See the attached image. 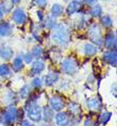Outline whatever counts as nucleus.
Masks as SVG:
<instances>
[{
	"label": "nucleus",
	"mask_w": 117,
	"mask_h": 126,
	"mask_svg": "<svg viewBox=\"0 0 117 126\" xmlns=\"http://www.w3.org/2000/svg\"><path fill=\"white\" fill-rule=\"evenodd\" d=\"M32 93V87L29 84H24L19 90V97L23 100H27L31 96Z\"/></svg>",
	"instance_id": "25"
},
{
	"label": "nucleus",
	"mask_w": 117,
	"mask_h": 126,
	"mask_svg": "<svg viewBox=\"0 0 117 126\" xmlns=\"http://www.w3.org/2000/svg\"><path fill=\"white\" fill-rule=\"evenodd\" d=\"M83 54L86 57H94L98 54L99 52V47H97L96 45L92 44L91 41L90 43H85L83 45V49H82Z\"/></svg>",
	"instance_id": "17"
},
{
	"label": "nucleus",
	"mask_w": 117,
	"mask_h": 126,
	"mask_svg": "<svg viewBox=\"0 0 117 126\" xmlns=\"http://www.w3.org/2000/svg\"><path fill=\"white\" fill-rule=\"evenodd\" d=\"M86 108L90 110H94V111H100L103 109V102L100 95L98 96H92L90 99L86 100L85 102Z\"/></svg>",
	"instance_id": "9"
},
{
	"label": "nucleus",
	"mask_w": 117,
	"mask_h": 126,
	"mask_svg": "<svg viewBox=\"0 0 117 126\" xmlns=\"http://www.w3.org/2000/svg\"><path fill=\"white\" fill-rule=\"evenodd\" d=\"M35 15H36V18H37V22H42L44 20L46 14L44 12V10H41V9H36L35 11Z\"/></svg>",
	"instance_id": "35"
},
{
	"label": "nucleus",
	"mask_w": 117,
	"mask_h": 126,
	"mask_svg": "<svg viewBox=\"0 0 117 126\" xmlns=\"http://www.w3.org/2000/svg\"><path fill=\"white\" fill-rule=\"evenodd\" d=\"M65 14V6L59 2L53 3L50 8V16H52L53 18L58 19L60 17H62Z\"/></svg>",
	"instance_id": "19"
},
{
	"label": "nucleus",
	"mask_w": 117,
	"mask_h": 126,
	"mask_svg": "<svg viewBox=\"0 0 117 126\" xmlns=\"http://www.w3.org/2000/svg\"><path fill=\"white\" fill-rule=\"evenodd\" d=\"M31 3L36 9H41V10H45L48 6V0H32Z\"/></svg>",
	"instance_id": "32"
},
{
	"label": "nucleus",
	"mask_w": 117,
	"mask_h": 126,
	"mask_svg": "<svg viewBox=\"0 0 117 126\" xmlns=\"http://www.w3.org/2000/svg\"><path fill=\"white\" fill-rule=\"evenodd\" d=\"M21 56H23V59L24 65H31V64H32V62L34 61V57L32 56L31 52H24V53L21 54Z\"/></svg>",
	"instance_id": "33"
},
{
	"label": "nucleus",
	"mask_w": 117,
	"mask_h": 126,
	"mask_svg": "<svg viewBox=\"0 0 117 126\" xmlns=\"http://www.w3.org/2000/svg\"><path fill=\"white\" fill-rule=\"evenodd\" d=\"M50 38L56 47L66 49L71 41V30L66 23L58 22L54 29L51 30Z\"/></svg>",
	"instance_id": "1"
},
{
	"label": "nucleus",
	"mask_w": 117,
	"mask_h": 126,
	"mask_svg": "<svg viewBox=\"0 0 117 126\" xmlns=\"http://www.w3.org/2000/svg\"><path fill=\"white\" fill-rule=\"evenodd\" d=\"M34 124L32 123L30 120H28V119H23V120H21L20 122V126H33Z\"/></svg>",
	"instance_id": "37"
},
{
	"label": "nucleus",
	"mask_w": 117,
	"mask_h": 126,
	"mask_svg": "<svg viewBox=\"0 0 117 126\" xmlns=\"http://www.w3.org/2000/svg\"><path fill=\"white\" fill-rule=\"evenodd\" d=\"M31 87L36 90H40L44 87V84H43V79L41 78H37V76H34L33 79L31 80Z\"/></svg>",
	"instance_id": "31"
},
{
	"label": "nucleus",
	"mask_w": 117,
	"mask_h": 126,
	"mask_svg": "<svg viewBox=\"0 0 117 126\" xmlns=\"http://www.w3.org/2000/svg\"><path fill=\"white\" fill-rule=\"evenodd\" d=\"M12 68L8 64H0V78L8 79L12 75Z\"/></svg>",
	"instance_id": "27"
},
{
	"label": "nucleus",
	"mask_w": 117,
	"mask_h": 126,
	"mask_svg": "<svg viewBox=\"0 0 117 126\" xmlns=\"http://www.w3.org/2000/svg\"><path fill=\"white\" fill-rule=\"evenodd\" d=\"M112 117H113V113L111 112V111H103V112L100 113V115H99V121L98 122L102 125H106L110 121H111Z\"/></svg>",
	"instance_id": "29"
},
{
	"label": "nucleus",
	"mask_w": 117,
	"mask_h": 126,
	"mask_svg": "<svg viewBox=\"0 0 117 126\" xmlns=\"http://www.w3.org/2000/svg\"><path fill=\"white\" fill-rule=\"evenodd\" d=\"M53 118H54V111L51 109L49 105H45L42 107V121L45 123H50L53 122Z\"/></svg>",
	"instance_id": "20"
},
{
	"label": "nucleus",
	"mask_w": 117,
	"mask_h": 126,
	"mask_svg": "<svg viewBox=\"0 0 117 126\" xmlns=\"http://www.w3.org/2000/svg\"><path fill=\"white\" fill-rule=\"evenodd\" d=\"M19 97L16 95V93L15 92H13V91H9L8 93L5 94V97H4V102L8 104V105H11V104H13V105H15V103L18 101Z\"/></svg>",
	"instance_id": "30"
},
{
	"label": "nucleus",
	"mask_w": 117,
	"mask_h": 126,
	"mask_svg": "<svg viewBox=\"0 0 117 126\" xmlns=\"http://www.w3.org/2000/svg\"><path fill=\"white\" fill-rule=\"evenodd\" d=\"M65 13L67 16L71 17L76 14H85L87 10H85L82 0H70L67 2V6L65 8Z\"/></svg>",
	"instance_id": "5"
},
{
	"label": "nucleus",
	"mask_w": 117,
	"mask_h": 126,
	"mask_svg": "<svg viewBox=\"0 0 117 126\" xmlns=\"http://www.w3.org/2000/svg\"><path fill=\"white\" fill-rule=\"evenodd\" d=\"M13 24L9 20L2 19L0 21V38H5L10 37L13 34Z\"/></svg>",
	"instance_id": "12"
},
{
	"label": "nucleus",
	"mask_w": 117,
	"mask_h": 126,
	"mask_svg": "<svg viewBox=\"0 0 117 126\" xmlns=\"http://www.w3.org/2000/svg\"><path fill=\"white\" fill-rule=\"evenodd\" d=\"M11 20L13 21V23H15L16 26H24L28 22V15L27 12L24 11L23 8L21 6H15L13 9L12 13H11Z\"/></svg>",
	"instance_id": "6"
},
{
	"label": "nucleus",
	"mask_w": 117,
	"mask_h": 126,
	"mask_svg": "<svg viewBox=\"0 0 117 126\" xmlns=\"http://www.w3.org/2000/svg\"><path fill=\"white\" fill-rule=\"evenodd\" d=\"M67 109H68V113H71L70 115H80L81 113V106L76 102H70L67 106Z\"/></svg>",
	"instance_id": "26"
},
{
	"label": "nucleus",
	"mask_w": 117,
	"mask_h": 126,
	"mask_svg": "<svg viewBox=\"0 0 117 126\" xmlns=\"http://www.w3.org/2000/svg\"><path fill=\"white\" fill-rule=\"evenodd\" d=\"M111 92H112L113 95H114V97L117 96V94H116V83H114L112 85V87H111Z\"/></svg>",
	"instance_id": "38"
},
{
	"label": "nucleus",
	"mask_w": 117,
	"mask_h": 126,
	"mask_svg": "<svg viewBox=\"0 0 117 126\" xmlns=\"http://www.w3.org/2000/svg\"><path fill=\"white\" fill-rule=\"evenodd\" d=\"M3 17H4V14H3L2 10H1V6H0V21L3 19Z\"/></svg>",
	"instance_id": "40"
},
{
	"label": "nucleus",
	"mask_w": 117,
	"mask_h": 126,
	"mask_svg": "<svg viewBox=\"0 0 117 126\" xmlns=\"http://www.w3.org/2000/svg\"><path fill=\"white\" fill-rule=\"evenodd\" d=\"M0 6H1V10H2V12L4 15L11 14L13 11V9L15 8L9 0H1V1H0Z\"/></svg>",
	"instance_id": "28"
},
{
	"label": "nucleus",
	"mask_w": 117,
	"mask_h": 126,
	"mask_svg": "<svg viewBox=\"0 0 117 126\" xmlns=\"http://www.w3.org/2000/svg\"><path fill=\"white\" fill-rule=\"evenodd\" d=\"M42 24V28L45 30H48V31H51L55 28V26L58 24V21H56L55 18H53L52 16H45L44 20L41 22Z\"/></svg>",
	"instance_id": "23"
},
{
	"label": "nucleus",
	"mask_w": 117,
	"mask_h": 126,
	"mask_svg": "<svg viewBox=\"0 0 117 126\" xmlns=\"http://www.w3.org/2000/svg\"><path fill=\"white\" fill-rule=\"evenodd\" d=\"M11 68H12V71L13 72H16V73H19V72H21L23 70V68H24V63H23V56H21L20 54L17 55V56H15V57H13Z\"/></svg>",
	"instance_id": "21"
},
{
	"label": "nucleus",
	"mask_w": 117,
	"mask_h": 126,
	"mask_svg": "<svg viewBox=\"0 0 117 126\" xmlns=\"http://www.w3.org/2000/svg\"><path fill=\"white\" fill-rule=\"evenodd\" d=\"M100 26L102 29H105V30H112L113 29V26H114V20H113L112 16L109 15V14H103L100 18Z\"/></svg>",
	"instance_id": "22"
},
{
	"label": "nucleus",
	"mask_w": 117,
	"mask_h": 126,
	"mask_svg": "<svg viewBox=\"0 0 117 126\" xmlns=\"http://www.w3.org/2000/svg\"><path fill=\"white\" fill-rule=\"evenodd\" d=\"M82 2L85 8H90V6L94 5L95 3H97V0H82Z\"/></svg>",
	"instance_id": "36"
},
{
	"label": "nucleus",
	"mask_w": 117,
	"mask_h": 126,
	"mask_svg": "<svg viewBox=\"0 0 117 126\" xmlns=\"http://www.w3.org/2000/svg\"><path fill=\"white\" fill-rule=\"evenodd\" d=\"M87 38L90 39L92 44L96 45L97 47H102L103 43V33H102V28L99 23L93 22L87 26Z\"/></svg>",
	"instance_id": "2"
},
{
	"label": "nucleus",
	"mask_w": 117,
	"mask_h": 126,
	"mask_svg": "<svg viewBox=\"0 0 117 126\" xmlns=\"http://www.w3.org/2000/svg\"><path fill=\"white\" fill-rule=\"evenodd\" d=\"M87 14L91 16V18H100V17L104 14V11H103V6H102L100 3H95L94 5H92L88 8L87 10Z\"/></svg>",
	"instance_id": "16"
},
{
	"label": "nucleus",
	"mask_w": 117,
	"mask_h": 126,
	"mask_svg": "<svg viewBox=\"0 0 117 126\" xmlns=\"http://www.w3.org/2000/svg\"><path fill=\"white\" fill-rule=\"evenodd\" d=\"M9 1L12 3L14 6H18L20 3H21V1H23V0H9Z\"/></svg>",
	"instance_id": "39"
},
{
	"label": "nucleus",
	"mask_w": 117,
	"mask_h": 126,
	"mask_svg": "<svg viewBox=\"0 0 117 126\" xmlns=\"http://www.w3.org/2000/svg\"><path fill=\"white\" fill-rule=\"evenodd\" d=\"M33 126H37V125H33Z\"/></svg>",
	"instance_id": "45"
},
{
	"label": "nucleus",
	"mask_w": 117,
	"mask_h": 126,
	"mask_svg": "<svg viewBox=\"0 0 117 126\" xmlns=\"http://www.w3.org/2000/svg\"><path fill=\"white\" fill-rule=\"evenodd\" d=\"M90 15H88L87 13L85 14H79V17L76 19V21H74V26H76V29L77 30H83L85 28H87L88 26V20H90Z\"/></svg>",
	"instance_id": "18"
},
{
	"label": "nucleus",
	"mask_w": 117,
	"mask_h": 126,
	"mask_svg": "<svg viewBox=\"0 0 117 126\" xmlns=\"http://www.w3.org/2000/svg\"><path fill=\"white\" fill-rule=\"evenodd\" d=\"M102 1H109V0H102Z\"/></svg>",
	"instance_id": "44"
},
{
	"label": "nucleus",
	"mask_w": 117,
	"mask_h": 126,
	"mask_svg": "<svg viewBox=\"0 0 117 126\" xmlns=\"http://www.w3.org/2000/svg\"><path fill=\"white\" fill-rule=\"evenodd\" d=\"M26 114L32 123H40L42 121V107L34 100H30L26 104Z\"/></svg>",
	"instance_id": "3"
},
{
	"label": "nucleus",
	"mask_w": 117,
	"mask_h": 126,
	"mask_svg": "<svg viewBox=\"0 0 117 126\" xmlns=\"http://www.w3.org/2000/svg\"><path fill=\"white\" fill-rule=\"evenodd\" d=\"M102 47H104L105 50H116L117 35L114 30H108V32L103 35Z\"/></svg>",
	"instance_id": "7"
},
{
	"label": "nucleus",
	"mask_w": 117,
	"mask_h": 126,
	"mask_svg": "<svg viewBox=\"0 0 117 126\" xmlns=\"http://www.w3.org/2000/svg\"><path fill=\"white\" fill-rule=\"evenodd\" d=\"M63 1H64V2H66V3H67V2H69V1H70V0H63Z\"/></svg>",
	"instance_id": "43"
},
{
	"label": "nucleus",
	"mask_w": 117,
	"mask_h": 126,
	"mask_svg": "<svg viewBox=\"0 0 117 126\" xmlns=\"http://www.w3.org/2000/svg\"><path fill=\"white\" fill-rule=\"evenodd\" d=\"M83 126H99V122L95 121L93 118H86L83 121Z\"/></svg>",
	"instance_id": "34"
},
{
	"label": "nucleus",
	"mask_w": 117,
	"mask_h": 126,
	"mask_svg": "<svg viewBox=\"0 0 117 126\" xmlns=\"http://www.w3.org/2000/svg\"><path fill=\"white\" fill-rule=\"evenodd\" d=\"M102 59L105 64L112 67L117 66V51L116 50H105L102 53Z\"/></svg>",
	"instance_id": "14"
},
{
	"label": "nucleus",
	"mask_w": 117,
	"mask_h": 126,
	"mask_svg": "<svg viewBox=\"0 0 117 126\" xmlns=\"http://www.w3.org/2000/svg\"><path fill=\"white\" fill-rule=\"evenodd\" d=\"M49 106L51 107V109L54 111V112H58V111H61L66 107V102H65V100L63 99V96L54 94V95H52L50 97V100H49Z\"/></svg>",
	"instance_id": "8"
},
{
	"label": "nucleus",
	"mask_w": 117,
	"mask_h": 126,
	"mask_svg": "<svg viewBox=\"0 0 117 126\" xmlns=\"http://www.w3.org/2000/svg\"><path fill=\"white\" fill-rule=\"evenodd\" d=\"M14 57V50L9 45H2L0 46V58L4 62L12 61Z\"/></svg>",
	"instance_id": "15"
},
{
	"label": "nucleus",
	"mask_w": 117,
	"mask_h": 126,
	"mask_svg": "<svg viewBox=\"0 0 117 126\" xmlns=\"http://www.w3.org/2000/svg\"><path fill=\"white\" fill-rule=\"evenodd\" d=\"M70 114L65 111H58L54 114L53 121H54L55 125L58 126H69V122H70Z\"/></svg>",
	"instance_id": "10"
},
{
	"label": "nucleus",
	"mask_w": 117,
	"mask_h": 126,
	"mask_svg": "<svg viewBox=\"0 0 117 126\" xmlns=\"http://www.w3.org/2000/svg\"><path fill=\"white\" fill-rule=\"evenodd\" d=\"M87 82H90V83H94V79H93V76H90V78H87Z\"/></svg>",
	"instance_id": "41"
},
{
	"label": "nucleus",
	"mask_w": 117,
	"mask_h": 126,
	"mask_svg": "<svg viewBox=\"0 0 117 126\" xmlns=\"http://www.w3.org/2000/svg\"><path fill=\"white\" fill-rule=\"evenodd\" d=\"M60 69L66 75H74L79 70V64L73 56H67L61 62Z\"/></svg>",
	"instance_id": "4"
},
{
	"label": "nucleus",
	"mask_w": 117,
	"mask_h": 126,
	"mask_svg": "<svg viewBox=\"0 0 117 126\" xmlns=\"http://www.w3.org/2000/svg\"><path fill=\"white\" fill-rule=\"evenodd\" d=\"M42 79L45 87H52L60 80V74L55 71H50L43 76Z\"/></svg>",
	"instance_id": "11"
},
{
	"label": "nucleus",
	"mask_w": 117,
	"mask_h": 126,
	"mask_svg": "<svg viewBox=\"0 0 117 126\" xmlns=\"http://www.w3.org/2000/svg\"><path fill=\"white\" fill-rule=\"evenodd\" d=\"M53 122H50V123H44V125L43 126H53Z\"/></svg>",
	"instance_id": "42"
},
{
	"label": "nucleus",
	"mask_w": 117,
	"mask_h": 126,
	"mask_svg": "<svg viewBox=\"0 0 117 126\" xmlns=\"http://www.w3.org/2000/svg\"><path fill=\"white\" fill-rule=\"evenodd\" d=\"M30 52H31L32 56L34 57V59H43V57L45 55V49L41 45H35L34 47H32Z\"/></svg>",
	"instance_id": "24"
},
{
	"label": "nucleus",
	"mask_w": 117,
	"mask_h": 126,
	"mask_svg": "<svg viewBox=\"0 0 117 126\" xmlns=\"http://www.w3.org/2000/svg\"><path fill=\"white\" fill-rule=\"evenodd\" d=\"M46 70V64L43 59H34L31 64V75L37 76Z\"/></svg>",
	"instance_id": "13"
}]
</instances>
